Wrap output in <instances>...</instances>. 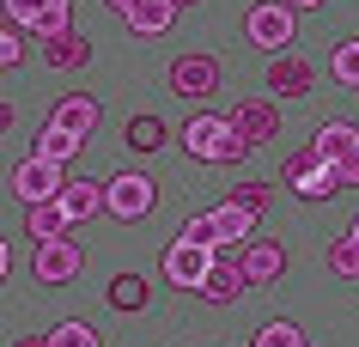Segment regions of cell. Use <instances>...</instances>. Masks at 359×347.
I'll return each instance as SVG.
<instances>
[{"instance_id":"5bb4252c","label":"cell","mask_w":359,"mask_h":347,"mask_svg":"<svg viewBox=\"0 0 359 347\" xmlns=\"http://www.w3.org/2000/svg\"><path fill=\"white\" fill-rule=\"evenodd\" d=\"M55 207L67 213V226H74V219H92V213L104 207V189H97V183H79V177H67V183H61V195H55Z\"/></svg>"},{"instance_id":"8992f818","label":"cell","mask_w":359,"mask_h":347,"mask_svg":"<svg viewBox=\"0 0 359 347\" xmlns=\"http://www.w3.org/2000/svg\"><path fill=\"white\" fill-rule=\"evenodd\" d=\"M244 37L256 43V49H292V6H280V0H262V6H250Z\"/></svg>"},{"instance_id":"7a4b0ae2","label":"cell","mask_w":359,"mask_h":347,"mask_svg":"<svg viewBox=\"0 0 359 347\" xmlns=\"http://www.w3.org/2000/svg\"><path fill=\"white\" fill-rule=\"evenodd\" d=\"M280 177L292 183V195H304V201H329V195L341 189V165H329L317 147H299V153L286 158Z\"/></svg>"},{"instance_id":"484cf974","label":"cell","mask_w":359,"mask_h":347,"mask_svg":"<svg viewBox=\"0 0 359 347\" xmlns=\"http://www.w3.org/2000/svg\"><path fill=\"white\" fill-rule=\"evenodd\" d=\"M49 347H97V335L86 323H55L49 329Z\"/></svg>"},{"instance_id":"83f0119b","label":"cell","mask_w":359,"mask_h":347,"mask_svg":"<svg viewBox=\"0 0 359 347\" xmlns=\"http://www.w3.org/2000/svg\"><path fill=\"white\" fill-rule=\"evenodd\" d=\"M329 268L335 274H359V244L353 238H335V244H329Z\"/></svg>"},{"instance_id":"d6986e66","label":"cell","mask_w":359,"mask_h":347,"mask_svg":"<svg viewBox=\"0 0 359 347\" xmlns=\"http://www.w3.org/2000/svg\"><path fill=\"white\" fill-rule=\"evenodd\" d=\"M43 43H49V49H43L49 67H86V61H92V43L74 37V31H55V37H43Z\"/></svg>"},{"instance_id":"e0dca14e","label":"cell","mask_w":359,"mask_h":347,"mask_svg":"<svg viewBox=\"0 0 359 347\" xmlns=\"http://www.w3.org/2000/svg\"><path fill=\"white\" fill-rule=\"evenodd\" d=\"M317 153L329 158V165L353 158L359 153V128H353V122H329V128H317Z\"/></svg>"},{"instance_id":"2e32d148","label":"cell","mask_w":359,"mask_h":347,"mask_svg":"<svg viewBox=\"0 0 359 347\" xmlns=\"http://www.w3.org/2000/svg\"><path fill=\"white\" fill-rule=\"evenodd\" d=\"M25 231H31L37 244H49V238H67V213H61L55 201H25Z\"/></svg>"},{"instance_id":"44dd1931","label":"cell","mask_w":359,"mask_h":347,"mask_svg":"<svg viewBox=\"0 0 359 347\" xmlns=\"http://www.w3.org/2000/svg\"><path fill=\"white\" fill-rule=\"evenodd\" d=\"M213 219H219V244H250V213L244 207H213Z\"/></svg>"},{"instance_id":"603a6c76","label":"cell","mask_w":359,"mask_h":347,"mask_svg":"<svg viewBox=\"0 0 359 347\" xmlns=\"http://www.w3.org/2000/svg\"><path fill=\"white\" fill-rule=\"evenodd\" d=\"M177 238H183V244H201V250H219V219H213V213H195Z\"/></svg>"},{"instance_id":"4316f807","label":"cell","mask_w":359,"mask_h":347,"mask_svg":"<svg viewBox=\"0 0 359 347\" xmlns=\"http://www.w3.org/2000/svg\"><path fill=\"white\" fill-rule=\"evenodd\" d=\"M299 341H304L299 323H286V317L280 323H262V335H256V347H299Z\"/></svg>"},{"instance_id":"e575fe53","label":"cell","mask_w":359,"mask_h":347,"mask_svg":"<svg viewBox=\"0 0 359 347\" xmlns=\"http://www.w3.org/2000/svg\"><path fill=\"white\" fill-rule=\"evenodd\" d=\"M280 6H292V13H304V6H323V0H280Z\"/></svg>"},{"instance_id":"836d02e7","label":"cell","mask_w":359,"mask_h":347,"mask_svg":"<svg viewBox=\"0 0 359 347\" xmlns=\"http://www.w3.org/2000/svg\"><path fill=\"white\" fill-rule=\"evenodd\" d=\"M6 128H13V104H0V135H6Z\"/></svg>"},{"instance_id":"4dcf8cb0","label":"cell","mask_w":359,"mask_h":347,"mask_svg":"<svg viewBox=\"0 0 359 347\" xmlns=\"http://www.w3.org/2000/svg\"><path fill=\"white\" fill-rule=\"evenodd\" d=\"M19 55H25L19 37H13V31H0V67H19Z\"/></svg>"},{"instance_id":"cb8c5ba5","label":"cell","mask_w":359,"mask_h":347,"mask_svg":"<svg viewBox=\"0 0 359 347\" xmlns=\"http://www.w3.org/2000/svg\"><path fill=\"white\" fill-rule=\"evenodd\" d=\"M226 201H231V207H244L250 219H256V213H262L268 201H274V189H268V183H238V189H231Z\"/></svg>"},{"instance_id":"ffe728a7","label":"cell","mask_w":359,"mask_h":347,"mask_svg":"<svg viewBox=\"0 0 359 347\" xmlns=\"http://www.w3.org/2000/svg\"><path fill=\"white\" fill-rule=\"evenodd\" d=\"M110 305L116 311H140L147 305V280H140V274H116L110 280Z\"/></svg>"},{"instance_id":"8d00e7d4","label":"cell","mask_w":359,"mask_h":347,"mask_svg":"<svg viewBox=\"0 0 359 347\" xmlns=\"http://www.w3.org/2000/svg\"><path fill=\"white\" fill-rule=\"evenodd\" d=\"M19 347H49V335H31V341H19Z\"/></svg>"},{"instance_id":"7c38bea8","label":"cell","mask_w":359,"mask_h":347,"mask_svg":"<svg viewBox=\"0 0 359 347\" xmlns=\"http://www.w3.org/2000/svg\"><path fill=\"white\" fill-rule=\"evenodd\" d=\"M268 92L274 97H311V67H304V55H274L268 61Z\"/></svg>"},{"instance_id":"ac0fdd59","label":"cell","mask_w":359,"mask_h":347,"mask_svg":"<svg viewBox=\"0 0 359 347\" xmlns=\"http://www.w3.org/2000/svg\"><path fill=\"white\" fill-rule=\"evenodd\" d=\"M79 147H86L79 135H67V128H55V122H43V128H37V153H31V158H49V165H67V158H74Z\"/></svg>"},{"instance_id":"ab89813d","label":"cell","mask_w":359,"mask_h":347,"mask_svg":"<svg viewBox=\"0 0 359 347\" xmlns=\"http://www.w3.org/2000/svg\"><path fill=\"white\" fill-rule=\"evenodd\" d=\"M299 347H311V341H299Z\"/></svg>"},{"instance_id":"d590c367","label":"cell","mask_w":359,"mask_h":347,"mask_svg":"<svg viewBox=\"0 0 359 347\" xmlns=\"http://www.w3.org/2000/svg\"><path fill=\"white\" fill-rule=\"evenodd\" d=\"M104 6H110V13H128V6H134V0H104Z\"/></svg>"},{"instance_id":"f1b7e54d","label":"cell","mask_w":359,"mask_h":347,"mask_svg":"<svg viewBox=\"0 0 359 347\" xmlns=\"http://www.w3.org/2000/svg\"><path fill=\"white\" fill-rule=\"evenodd\" d=\"M67 13H74V0H49V13H43L37 37H55V31H67Z\"/></svg>"},{"instance_id":"5b68a950","label":"cell","mask_w":359,"mask_h":347,"mask_svg":"<svg viewBox=\"0 0 359 347\" xmlns=\"http://www.w3.org/2000/svg\"><path fill=\"white\" fill-rule=\"evenodd\" d=\"M152 201H158V189H152L147 177H134V171H122V177H110V183H104V207L116 213V219H147L152 213Z\"/></svg>"},{"instance_id":"ba28073f","label":"cell","mask_w":359,"mask_h":347,"mask_svg":"<svg viewBox=\"0 0 359 347\" xmlns=\"http://www.w3.org/2000/svg\"><path fill=\"white\" fill-rule=\"evenodd\" d=\"M61 165H49V158H25V165H13V195L19 201H55L61 195Z\"/></svg>"},{"instance_id":"d4e9b609","label":"cell","mask_w":359,"mask_h":347,"mask_svg":"<svg viewBox=\"0 0 359 347\" xmlns=\"http://www.w3.org/2000/svg\"><path fill=\"white\" fill-rule=\"evenodd\" d=\"M329 67H335V79H341V86H359V37L335 43V61H329Z\"/></svg>"},{"instance_id":"4fadbf2b","label":"cell","mask_w":359,"mask_h":347,"mask_svg":"<svg viewBox=\"0 0 359 347\" xmlns=\"http://www.w3.org/2000/svg\"><path fill=\"white\" fill-rule=\"evenodd\" d=\"M122 19H128V31H134V37H165V31H170V19H177V6H170V0H134Z\"/></svg>"},{"instance_id":"277c9868","label":"cell","mask_w":359,"mask_h":347,"mask_svg":"<svg viewBox=\"0 0 359 347\" xmlns=\"http://www.w3.org/2000/svg\"><path fill=\"white\" fill-rule=\"evenodd\" d=\"M226 122H231V135L244 140V147H268V140L280 135V110L268 97H238Z\"/></svg>"},{"instance_id":"d6a6232c","label":"cell","mask_w":359,"mask_h":347,"mask_svg":"<svg viewBox=\"0 0 359 347\" xmlns=\"http://www.w3.org/2000/svg\"><path fill=\"white\" fill-rule=\"evenodd\" d=\"M6 268H13V250H6V238H0V280H6Z\"/></svg>"},{"instance_id":"30bf717a","label":"cell","mask_w":359,"mask_h":347,"mask_svg":"<svg viewBox=\"0 0 359 347\" xmlns=\"http://www.w3.org/2000/svg\"><path fill=\"white\" fill-rule=\"evenodd\" d=\"M280 268H286V250L280 244H244L238 250V274H244V287H268V280H280Z\"/></svg>"},{"instance_id":"f35d334b","label":"cell","mask_w":359,"mask_h":347,"mask_svg":"<svg viewBox=\"0 0 359 347\" xmlns=\"http://www.w3.org/2000/svg\"><path fill=\"white\" fill-rule=\"evenodd\" d=\"M347 238H353V244H359V219H353V231H347Z\"/></svg>"},{"instance_id":"1f68e13d","label":"cell","mask_w":359,"mask_h":347,"mask_svg":"<svg viewBox=\"0 0 359 347\" xmlns=\"http://www.w3.org/2000/svg\"><path fill=\"white\" fill-rule=\"evenodd\" d=\"M347 183L359 189V153H353V158H341V189H347Z\"/></svg>"},{"instance_id":"60d3db41","label":"cell","mask_w":359,"mask_h":347,"mask_svg":"<svg viewBox=\"0 0 359 347\" xmlns=\"http://www.w3.org/2000/svg\"><path fill=\"white\" fill-rule=\"evenodd\" d=\"M250 347H256V341H250Z\"/></svg>"},{"instance_id":"74e56055","label":"cell","mask_w":359,"mask_h":347,"mask_svg":"<svg viewBox=\"0 0 359 347\" xmlns=\"http://www.w3.org/2000/svg\"><path fill=\"white\" fill-rule=\"evenodd\" d=\"M170 6H177V13H183V6H195V0H170Z\"/></svg>"},{"instance_id":"52a82bcc","label":"cell","mask_w":359,"mask_h":347,"mask_svg":"<svg viewBox=\"0 0 359 347\" xmlns=\"http://www.w3.org/2000/svg\"><path fill=\"white\" fill-rule=\"evenodd\" d=\"M170 92H177V97H213V92H219V61H213V55L170 61Z\"/></svg>"},{"instance_id":"7402d4cb","label":"cell","mask_w":359,"mask_h":347,"mask_svg":"<svg viewBox=\"0 0 359 347\" xmlns=\"http://www.w3.org/2000/svg\"><path fill=\"white\" fill-rule=\"evenodd\" d=\"M128 147H134V153L165 147V122H158V116H134V122H128Z\"/></svg>"},{"instance_id":"9a60e30c","label":"cell","mask_w":359,"mask_h":347,"mask_svg":"<svg viewBox=\"0 0 359 347\" xmlns=\"http://www.w3.org/2000/svg\"><path fill=\"white\" fill-rule=\"evenodd\" d=\"M201 299H208V305H231V299H238V292H244V274H238V262H213L208 274H201Z\"/></svg>"},{"instance_id":"9c48e42d","label":"cell","mask_w":359,"mask_h":347,"mask_svg":"<svg viewBox=\"0 0 359 347\" xmlns=\"http://www.w3.org/2000/svg\"><path fill=\"white\" fill-rule=\"evenodd\" d=\"M213 268V250H201V244H183V238H177V244H170L165 250V280L170 287H201V274Z\"/></svg>"},{"instance_id":"8fae6325","label":"cell","mask_w":359,"mask_h":347,"mask_svg":"<svg viewBox=\"0 0 359 347\" xmlns=\"http://www.w3.org/2000/svg\"><path fill=\"white\" fill-rule=\"evenodd\" d=\"M97 116H104V104H97L92 92H67V97L55 104V116H49V122H55V128H67V135H79V140H86V135L97 128Z\"/></svg>"},{"instance_id":"f546056e","label":"cell","mask_w":359,"mask_h":347,"mask_svg":"<svg viewBox=\"0 0 359 347\" xmlns=\"http://www.w3.org/2000/svg\"><path fill=\"white\" fill-rule=\"evenodd\" d=\"M6 13H13L19 25H31V31H37L43 13H49V0H6Z\"/></svg>"},{"instance_id":"6da1fadb","label":"cell","mask_w":359,"mask_h":347,"mask_svg":"<svg viewBox=\"0 0 359 347\" xmlns=\"http://www.w3.org/2000/svg\"><path fill=\"white\" fill-rule=\"evenodd\" d=\"M183 147H189V158H201V165H231V158H244V153H250L244 140L231 135L226 116H208V110H195V116H189Z\"/></svg>"},{"instance_id":"3957f363","label":"cell","mask_w":359,"mask_h":347,"mask_svg":"<svg viewBox=\"0 0 359 347\" xmlns=\"http://www.w3.org/2000/svg\"><path fill=\"white\" fill-rule=\"evenodd\" d=\"M79 268H86V250H79L74 238H49L31 256V274H37L43 287H67V280H79Z\"/></svg>"}]
</instances>
